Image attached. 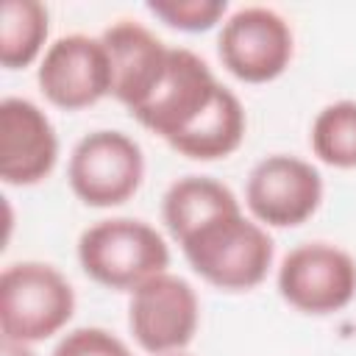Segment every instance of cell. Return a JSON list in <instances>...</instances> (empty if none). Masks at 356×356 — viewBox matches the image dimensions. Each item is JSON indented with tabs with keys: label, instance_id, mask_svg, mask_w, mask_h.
I'll list each match as a JSON object with an SVG mask.
<instances>
[{
	"label": "cell",
	"instance_id": "6da1fadb",
	"mask_svg": "<svg viewBox=\"0 0 356 356\" xmlns=\"http://www.w3.org/2000/svg\"><path fill=\"white\" fill-rule=\"evenodd\" d=\"M189 267L214 289L222 292H250L256 289L275 259L273 236L261 222L245 217V211H231L209 225L189 234L181 245Z\"/></svg>",
	"mask_w": 356,
	"mask_h": 356
},
{
	"label": "cell",
	"instance_id": "7a4b0ae2",
	"mask_svg": "<svg viewBox=\"0 0 356 356\" xmlns=\"http://www.w3.org/2000/svg\"><path fill=\"white\" fill-rule=\"evenodd\" d=\"M78 264L95 284L134 292L153 275L167 273L170 245L145 220L108 217L78 236Z\"/></svg>",
	"mask_w": 356,
	"mask_h": 356
},
{
	"label": "cell",
	"instance_id": "3957f363",
	"mask_svg": "<svg viewBox=\"0 0 356 356\" xmlns=\"http://www.w3.org/2000/svg\"><path fill=\"white\" fill-rule=\"evenodd\" d=\"M75 314V289L47 261H14L0 275V331L11 342H44Z\"/></svg>",
	"mask_w": 356,
	"mask_h": 356
},
{
	"label": "cell",
	"instance_id": "277c9868",
	"mask_svg": "<svg viewBox=\"0 0 356 356\" xmlns=\"http://www.w3.org/2000/svg\"><path fill=\"white\" fill-rule=\"evenodd\" d=\"M145 178V156L136 139L100 128L78 139L67 164L72 195L92 209H114L136 195Z\"/></svg>",
	"mask_w": 356,
	"mask_h": 356
},
{
	"label": "cell",
	"instance_id": "5b68a950",
	"mask_svg": "<svg viewBox=\"0 0 356 356\" xmlns=\"http://www.w3.org/2000/svg\"><path fill=\"white\" fill-rule=\"evenodd\" d=\"M275 286L300 314H337L356 298V259L331 242H303L281 259Z\"/></svg>",
	"mask_w": 356,
	"mask_h": 356
},
{
	"label": "cell",
	"instance_id": "8992f818",
	"mask_svg": "<svg viewBox=\"0 0 356 356\" xmlns=\"http://www.w3.org/2000/svg\"><path fill=\"white\" fill-rule=\"evenodd\" d=\"M217 53L236 81L270 83L292 64L295 36L278 11L267 6H245L222 19Z\"/></svg>",
	"mask_w": 356,
	"mask_h": 356
},
{
	"label": "cell",
	"instance_id": "52a82bcc",
	"mask_svg": "<svg viewBox=\"0 0 356 356\" xmlns=\"http://www.w3.org/2000/svg\"><path fill=\"white\" fill-rule=\"evenodd\" d=\"M200 325V300L195 286L175 275L161 273L131 292L128 328L136 345L150 356L184 353Z\"/></svg>",
	"mask_w": 356,
	"mask_h": 356
},
{
	"label": "cell",
	"instance_id": "ba28073f",
	"mask_svg": "<svg viewBox=\"0 0 356 356\" xmlns=\"http://www.w3.org/2000/svg\"><path fill=\"white\" fill-rule=\"evenodd\" d=\"M323 203L320 170L289 153H273L253 164L245 181V206L264 228L303 225Z\"/></svg>",
	"mask_w": 356,
	"mask_h": 356
},
{
	"label": "cell",
	"instance_id": "9c48e42d",
	"mask_svg": "<svg viewBox=\"0 0 356 356\" xmlns=\"http://www.w3.org/2000/svg\"><path fill=\"white\" fill-rule=\"evenodd\" d=\"M36 83L44 100L61 111H81L108 97L111 64L100 36H58L39 58Z\"/></svg>",
	"mask_w": 356,
	"mask_h": 356
},
{
	"label": "cell",
	"instance_id": "30bf717a",
	"mask_svg": "<svg viewBox=\"0 0 356 356\" xmlns=\"http://www.w3.org/2000/svg\"><path fill=\"white\" fill-rule=\"evenodd\" d=\"M220 86L222 83L197 53L172 47L164 75L131 117L170 145L211 103Z\"/></svg>",
	"mask_w": 356,
	"mask_h": 356
},
{
	"label": "cell",
	"instance_id": "8fae6325",
	"mask_svg": "<svg viewBox=\"0 0 356 356\" xmlns=\"http://www.w3.org/2000/svg\"><path fill=\"white\" fill-rule=\"evenodd\" d=\"M58 161V134L50 117L28 97L0 103V178L8 186L44 181Z\"/></svg>",
	"mask_w": 356,
	"mask_h": 356
},
{
	"label": "cell",
	"instance_id": "7c38bea8",
	"mask_svg": "<svg viewBox=\"0 0 356 356\" xmlns=\"http://www.w3.org/2000/svg\"><path fill=\"white\" fill-rule=\"evenodd\" d=\"M100 42L111 64V97L134 114L164 75L172 47L134 19L111 22L100 33Z\"/></svg>",
	"mask_w": 356,
	"mask_h": 356
},
{
	"label": "cell",
	"instance_id": "4fadbf2b",
	"mask_svg": "<svg viewBox=\"0 0 356 356\" xmlns=\"http://www.w3.org/2000/svg\"><path fill=\"white\" fill-rule=\"evenodd\" d=\"M245 131L248 114L242 100L228 86H220L211 103L170 142V147L195 161H217L239 150Z\"/></svg>",
	"mask_w": 356,
	"mask_h": 356
},
{
	"label": "cell",
	"instance_id": "5bb4252c",
	"mask_svg": "<svg viewBox=\"0 0 356 356\" xmlns=\"http://www.w3.org/2000/svg\"><path fill=\"white\" fill-rule=\"evenodd\" d=\"M239 209L242 206L231 186L209 175H184L172 181L161 197V220L178 245L211 220Z\"/></svg>",
	"mask_w": 356,
	"mask_h": 356
},
{
	"label": "cell",
	"instance_id": "9a60e30c",
	"mask_svg": "<svg viewBox=\"0 0 356 356\" xmlns=\"http://www.w3.org/2000/svg\"><path fill=\"white\" fill-rule=\"evenodd\" d=\"M50 14L39 0H6L0 8V64L25 70L44 56Z\"/></svg>",
	"mask_w": 356,
	"mask_h": 356
},
{
	"label": "cell",
	"instance_id": "2e32d148",
	"mask_svg": "<svg viewBox=\"0 0 356 356\" xmlns=\"http://www.w3.org/2000/svg\"><path fill=\"white\" fill-rule=\"evenodd\" d=\"M312 153L334 170H356V100L323 106L309 131Z\"/></svg>",
	"mask_w": 356,
	"mask_h": 356
},
{
	"label": "cell",
	"instance_id": "e0dca14e",
	"mask_svg": "<svg viewBox=\"0 0 356 356\" xmlns=\"http://www.w3.org/2000/svg\"><path fill=\"white\" fill-rule=\"evenodd\" d=\"M147 14H153L167 28L184 33L211 31L228 14L225 0H153L147 3Z\"/></svg>",
	"mask_w": 356,
	"mask_h": 356
},
{
	"label": "cell",
	"instance_id": "ac0fdd59",
	"mask_svg": "<svg viewBox=\"0 0 356 356\" xmlns=\"http://www.w3.org/2000/svg\"><path fill=\"white\" fill-rule=\"evenodd\" d=\"M128 345L100 325H81L67 331L50 356H120Z\"/></svg>",
	"mask_w": 356,
	"mask_h": 356
},
{
	"label": "cell",
	"instance_id": "d6986e66",
	"mask_svg": "<svg viewBox=\"0 0 356 356\" xmlns=\"http://www.w3.org/2000/svg\"><path fill=\"white\" fill-rule=\"evenodd\" d=\"M3 356H36L31 345L25 342H11V339H3Z\"/></svg>",
	"mask_w": 356,
	"mask_h": 356
},
{
	"label": "cell",
	"instance_id": "ffe728a7",
	"mask_svg": "<svg viewBox=\"0 0 356 356\" xmlns=\"http://www.w3.org/2000/svg\"><path fill=\"white\" fill-rule=\"evenodd\" d=\"M120 356H134V353H131V350H122V353H120Z\"/></svg>",
	"mask_w": 356,
	"mask_h": 356
},
{
	"label": "cell",
	"instance_id": "44dd1931",
	"mask_svg": "<svg viewBox=\"0 0 356 356\" xmlns=\"http://www.w3.org/2000/svg\"><path fill=\"white\" fill-rule=\"evenodd\" d=\"M172 356H186V353H172Z\"/></svg>",
	"mask_w": 356,
	"mask_h": 356
}]
</instances>
